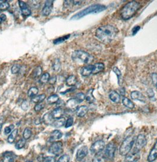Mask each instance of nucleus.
<instances>
[{
	"mask_svg": "<svg viewBox=\"0 0 157 162\" xmlns=\"http://www.w3.org/2000/svg\"><path fill=\"white\" fill-rule=\"evenodd\" d=\"M118 29L112 25H103L97 29L95 32L96 37L104 43H111L116 37Z\"/></svg>",
	"mask_w": 157,
	"mask_h": 162,
	"instance_id": "nucleus-1",
	"label": "nucleus"
},
{
	"mask_svg": "<svg viewBox=\"0 0 157 162\" xmlns=\"http://www.w3.org/2000/svg\"><path fill=\"white\" fill-rule=\"evenodd\" d=\"M140 4L137 1H131L127 3L121 10V15L123 20H128L131 18L137 12Z\"/></svg>",
	"mask_w": 157,
	"mask_h": 162,
	"instance_id": "nucleus-2",
	"label": "nucleus"
},
{
	"mask_svg": "<svg viewBox=\"0 0 157 162\" xmlns=\"http://www.w3.org/2000/svg\"><path fill=\"white\" fill-rule=\"evenodd\" d=\"M106 9L107 7L105 6L100 4L92 5L75 14L73 17H71V20H78L89 14L99 13L100 12L105 10Z\"/></svg>",
	"mask_w": 157,
	"mask_h": 162,
	"instance_id": "nucleus-3",
	"label": "nucleus"
},
{
	"mask_svg": "<svg viewBox=\"0 0 157 162\" xmlns=\"http://www.w3.org/2000/svg\"><path fill=\"white\" fill-rule=\"evenodd\" d=\"M72 60L78 63L89 64L93 61V57L88 53L82 50H76L71 55Z\"/></svg>",
	"mask_w": 157,
	"mask_h": 162,
	"instance_id": "nucleus-4",
	"label": "nucleus"
},
{
	"mask_svg": "<svg viewBox=\"0 0 157 162\" xmlns=\"http://www.w3.org/2000/svg\"><path fill=\"white\" fill-rule=\"evenodd\" d=\"M135 137L129 136L126 138L119 147V153L121 156H125L132 150L134 144L135 143Z\"/></svg>",
	"mask_w": 157,
	"mask_h": 162,
	"instance_id": "nucleus-5",
	"label": "nucleus"
},
{
	"mask_svg": "<svg viewBox=\"0 0 157 162\" xmlns=\"http://www.w3.org/2000/svg\"><path fill=\"white\" fill-rule=\"evenodd\" d=\"M63 151V143L61 142H55L48 149V153L55 156L60 155Z\"/></svg>",
	"mask_w": 157,
	"mask_h": 162,
	"instance_id": "nucleus-6",
	"label": "nucleus"
},
{
	"mask_svg": "<svg viewBox=\"0 0 157 162\" xmlns=\"http://www.w3.org/2000/svg\"><path fill=\"white\" fill-rule=\"evenodd\" d=\"M140 151L135 148L125 156V162H138L140 159Z\"/></svg>",
	"mask_w": 157,
	"mask_h": 162,
	"instance_id": "nucleus-7",
	"label": "nucleus"
},
{
	"mask_svg": "<svg viewBox=\"0 0 157 162\" xmlns=\"http://www.w3.org/2000/svg\"><path fill=\"white\" fill-rule=\"evenodd\" d=\"M116 150V146L114 143H109L104 148V155L107 159L112 160L115 157Z\"/></svg>",
	"mask_w": 157,
	"mask_h": 162,
	"instance_id": "nucleus-8",
	"label": "nucleus"
},
{
	"mask_svg": "<svg viewBox=\"0 0 157 162\" xmlns=\"http://www.w3.org/2000/svg\"><path fill=\"white\" fill-rule=\"evenodd\" d=\"M105 147V144L102 140H98L95 142L90 147V152L93 154H96L101 153Z\"/></svg>",
	"mask_w": 157,
	"mask_h": 162,
	"instance_id": "nucleus-9",
	"label": "nucleus"
},
{
	"mask_svg": "<svg viewBox=\"0 0 157 162\" xmlns=\"http://www.w3.org/2000/svg\"><path fill=\"white\" fill-rule=\"evenodd\" d=\"M147 143V140L145 136L143 134H141L137 136L135 140V149L141 150L142 149Z\"/></svg>",
	"mask_w": 157,
	"mask_h": 162,
	"instance_id": "nucleus-10",
	"label": "nucleus"
},
{
	"mask_svg": "<svg viewBox=\"0 0 157 162\" xmlns=\"http://www.w3.org/2000/svg\"><path fill=\"white\" fill-rule=\"evenodd\" d=\"M88 154V148L86 146H83L78 149L76 153V160L81 161L87 156Z\"/></svg>",
	"mask_w": 157,
	"mask_h": 162,
	"instance_id": "nucleus-11",
	"label": "nucleus"
},
{
	"mask_svg": "<svg viewBox=\"0 0 157 162\" xmlns=\"http://www.w3.org/2000/svg\"><path fill=\"white\" fill-rule=\"evenodd\" d=\"M18 4H19L20 8L21 9L22 14L24 16L29 17L32 14V11H31L30 9L29 8L28 5L25 2L20 0V1H18Z\"/></svg>",
	"mask_w": 157,
	"mask_h": 162,
	"instance_id": "nucleus-12",
	"label": "nucleus"
},
{
	"mask_svg": "<svg viewBox=\"0 0 157 162\" xmlns=\"http://www.w3.org/2000/svg\"><path fill=\"white\" fill-rule=\"evenodd\" d=\"M54 1H46L42 10V14L44 16H48L50 14L53 9Z\"/></svg>",
	"mask_w": 157,
	"mask_h": 162,
	"instance_id": "nucleus-13",
	"label": "nucleus"
},
{
	"mask_svg": "<svg viewBox=\"0 0 157 162\" xmlns=\"http://www.w3.org/2000/svg\"><path fill=\"white\" fill-rule=\"evenodd\" d=\"M63 136V133L59 130H55L51 132L48 141L50 142H55L57 140L60 139Z\"/></svg>",
	"mask_w": 157,
	"mask_h": 162,
	"instance_id": "nucleus-14",
	"label": "nucleus"
},
{
	"mask_svg": "<svg viewBox=\"0 0 157 162\" xmlns=\"http://www.w3.org/2000/svg\"><path fill=\"white\" fill-rule=\"evenodd\" d=\"M130 97L133 99V100H136V101H139L141 102L145 103L146 102V98L145 96L140 92L135 91H132L130 94Z\"/></svg>",
	"mask_w": 157,
	"mask_h": 162,
	"instance_id": "nucleus-15",
	"label": "nucleus"
},
{
	"mask_svg": "<svg viewBox=\"0 0 157 162\" xmlns=\"http://www.w3.org/2000/svg\"><path fill=\"white\" fill-rule=\"evenodd\" d=\"M78 104V102L77 101V100L74 98H71V99H69L67 101L65 105L69 110L74 111V110H76L78 108L77 107Z\"/></svg>",
	"mask_w": 157,
	"mask_h": 162,
	"instance_id": "nucleus-16",
	"label": "nucleus"
},
{
	"mask_svg": "<svg viewBox=\"0 0 157 162\" xmlns=\"http://www.w3.org/2000/svg\"><path fill=\"white\" fill-rule=\"evenodd\" d=\"M157 158V140L156 141L153 147L151 149L148 156L147 160L148 162H153Z\"/></svg>",
	"mask_w": 157,
	"mask_h": 162,
	"instance_id": "nucleus-17",
	"label": "nucleus"
},
{
	"mask_svg": "<svg viewBox=\"0 0 157 162\" xmlns=\"http://www.w3.org/2000/svg\"><path fill=\"white\" fill-rule=\"evenodd\" d=\"M88 111H89V108L88 106L85 105H82L77 108V110H76V114L77 117L82 118L85 117Z\"/></svg>",
	"mask_w": 157,
	"mask_h": 162,
	"instance_id": "nucleus-18",
	"label": "nucleus"
},
{
	"mask_svg": "<svg viewBox=\"0 0 157 162\" xmlns=\"http://www.w3.org/2000/svg\"><path fill=\"white\" fill-rule=\"evenodd\" d=\"M93 65H89L83 67L81 70V75L83 76L86 77L90 76L93 73Z\"/></svg>",
	"mask_w": 157,
	"mask_h": 162,
	"instance_id": "nucleus-19",
	"label": "nucleus"
},
{
	"mask_svg": "<svg viewBox=\"0 0 157 162\" xmlns=\"http://www.w3.org/2000/svg\"><path fill=\"white\" fill-rule=\"evenodd\" d=\"M51 114L54 120L58 119L62 117L64 114V111L62 108H56L51 112Z\"/></svg>",
	"mask_w": 157,
	"mask_h": 162,
	"instance_id": "nucleus-20",
	"label": "nucleus"
},
{
	"mask_svg": "<svg viewBox=\"0 0 157 162\" xmlns=\"http://www.w3.org/2000/svg\"><path fill=\"white\" fill-rule=\"evenodd\" d=\"M54 119L52 117L51 113H47L45 114L42 118V122L46 125H51L54 121Z\"/></svg>",
	"mask_w": 157,
	"mask_h": 162,
	"instance_id": "nucleus-21",
	"label": "nucleus"
},
{
	"mask_svg": "<svg viewBox=\"0 0 157 162\" xmlns=\"http://www.w3.org/2000/svg\"><path fill=\"white\" fill-rule=\"evenodd\" d=\"M109 97L113 102L119 103L120 102L121 96L116 91H112L109 94Z\"/></svg>",
	"mask_w": 157,
	"mask_h": 162,
	"instance_id": "nucleus-22",
	"label": "nucleus"
},
{
	"mask_svg": "<svg viewBox=\"0 0 157 162\" xmlns=\"http://www.w3.org/2000/svg\"><path fill=\"white\" fill-rule=\"evenodd\" d=\"M66 124V120L63 117H61L58 119H56L52 123V125L56 128H60L64 125Z\"/></svg>",
	"mask_w": 157,
	"mask_h": 162,
	"instance_id": "nucleus-23",
	"label": "nucleus"
},
{
	"mask_svg": "<svg viewBox=\"0 0 157 162\" xmlns=\"http://www.w3.org/2000/svg\"><path fill=\"white\" fill-rule=\"evenodd\" d=\"M122 104L125 107H126L128 109L132 110V109H134L135 107V104H134V102L126 97H124L122 99Z\"/></svg>",
	"mask_w": 157,
	"mask_h": 162,
	"instance_id": "nucleus-24",
	"label": "nucleus"
},
{
	"mask_svg": "<svg viewBox=\"0 0 157 162\" xmlns=\"http://www.w3.org/2000/svg\"><path fill=\"white\" fill-rule=\"evenodd\" d=\"M104 69V65L103 63H96L93 65V70L92 74H97L102 72Z\"/></svg>",
	"mask_w": 157,
	"mask_h": 162,
	"instance_id": "nucleus-25",
	"label": "nucleus"
},
{
	"mask_svg": "<svg viewBox=\"0 0 157 162\" xmlns=\"http://www.w3.org/2000/svg\"><path fill=\"white\" fill-rule=\"evenodd\" d=\"M92 162H107V158L104 154L100 153L95 155Z\"/></svg>",
	"mask_w": 157,
	"mask_h": 162,
	"instance_id": "nucleus-26",
	"label": "nucleus"
},
{
	"mask_svg": "<svg viewBox=\"0 0 157 162\" xmlns=\"http://www.w3.org/2000/svg\"><path fill=\"white\" fill-rule=\"evenodd\" d=\"M77 82V79L75 76L70 75L66 80V84L68 87H74Z\"/></svg>",
	"mask_w": 157,
	"mask_h": 162,
	"instance_id": "nucleus-27",
	"label": "nucleus"
},
{
	"mask_svg": "<svg viewBox=\"0 0 157 162\" xmlns=\"http://www.w3.org/2000/svg\"><path fill=\"white\" fill-rule=\"evenodd\" d=\"M18 134V129L14 130L8 137V139H7L8 143H9L10 144H13L14 142L16 137H17Z\"/></svg>",
	"mask_w": 157,
	"mask_h": 162,
	"instance_id": "nucleus-28",
	"label": "nucleus"
},
{
	"mask_svg": "<svg viewBox=\"0 0 157 162\" xmlns=\"http://www.w3.org/2000/svg\"><path fill=\"white\" fill-rule=\"evenodd\" d=\"M93 89H89L88 91V92H87L86 95H85V99L88 102H89L90 104L93 103L96 100L95 98L94 97V96L93 95Z\"/></svg>",
	"mask_w": 157,
	"mask_h": 162,
	"instance_id": "nucleus-29",
	"label": "nucleus"
},
{
	"mask_svg": "<svg viewBox=\"0 0 157 162\" xmlns=\"http://www.w3.org/2000/svg\"><path fill=\"white\" fill-rule=\"evenodd\" d=\"M14 157L13 154L10 152H6L4 154L3 162H14Z\"/></svg>",
	"mask_w": 157,
	"mask_h": 162,
	"instance_id": "nucleus-30",
	"label": "nucleus"
},
{
	"mask_svg": "<svg viewBox=\"0 0 157 162\" xmlns=\"http://www.w3.org/2000/svg\"><path fill=\"white\" fill-rule=\"evenodd\" d=\"M46 96L45 94H41L39 95H36L32 98V101L33 103H35L36 104H39V103H41V102H43L45 99Z\"/></svg>",
	"mask_w": 157,
	"mask_h": 162,
	"instance_id": "nucleus-31",
	"label": "nucleus"
},
{
	"mask_svg": "<svg viewBox=\"0 0 157 162\" xmlns=\"http://www.w3.org/2000/svg\"><path fill=\"white\" fill-rule=\"evenodd\" d=\"M32 135V131L29 128H25L22 133L23 139L25 140L29 139Z\"/></svg>",
	"mask_w": 157,
	"mask_h": 162,
	"instance_id": "nucleus-32",
	"label": "nucleus"
},
{
	"mask_svg": "<svg viewBox=\"0 0 157 162\" xmlns=\"http://www.w3.org/2000/svg\"><path fill=\"white\" fill-rule=\"evenodd\" d=\"M38 92H39V89L36 87H33L30 88L29 89V91L27 92V95L29 97L32 98L34 96H36L37 95Z\"/></svg>",
	"mask_w": 157,
	"mask_h": 162,
	"instance_id": "nucleus-33",
	"label": "nucleus"
},
{
	"mask_svg": "<svg viewBox=\"0 0 157 162\" xmlns=\"http://www.w3.org/2000/svg\"><path fill=\"white\" fill-rule=\"evenodd\" d=\"M59 97L57 95H56V94L51 95L47 98V102L49 104H56V102L59 101Z\"/></svg>",
	"mask_w": 157,
	"mask_h": 162,
	"instance_id": "nucleus-34",
	"label": "nucleus"
},
{
	"mask_svg": "<svg viewBox=\"0 0 157 162\" xmlns=\"http://www.w3.org/2000/svg\"><path fill=\"white\" fill-rule=\"evenodd\" d=\"M10 4L6 0H0V10L5 11L9 8Z\"/></svg>",
	"mask_w": 157,
	"mask_h": 162,
	"instance_id": "nucleus-35",
	"label": "nucleus"
},
{
	"mask_svg": "<svg viewBox=\"0 0 157 162\" xmlns=\"http://www.w3.org/2000/svg\"><path fill=\"white\" fill-rule=\"evenodd\" d=\"M113 71L114 72L116 75L117 78H118V84L121 85L122 82V73L121 70L117 68V67H114L113 68Z\"/></svg>",
	"mask_w": 157,
	"mask_h": 162,
	"instance_id": "nucleus-36",
	"label": "nucleus"
},
{
	"mask_svg": "<svg viewBox=\"0 0 157 162\" xmlns=\"http://www.w3.org/2000/svg\"><path fill=\"white\" fill-rule=\"evenodd\" d=\"M50 78V75L48 72L44 73V74H43L40 79V82L41 84H46L47 82H48V80Z\"/></svg>",
	"mask_w": 157,
	"mask_h": 162,
	"instance_id": "nucleus-37",
	"label": "nucleus"
},
{
	"mask_svg": "<svg viewBox=\"0 0 157 162\" xmlns=\"http://www.w3.org/2000/svg\"><path fill=\"white\" fill-rule=\"evenodd\" d=\"M42 72H43V69H42V68L41 66L36 67L33 72V77L35 78V77H39L42 74Z\"/></svg>",
	"mask_w": 157,
	"mask_h": 162,
	"instance_id": "nucleus-38",
	"label": "nucleus"
},
{
	"mask_svg": "<svg viewBox=\"0 0 157 162\" xmlns=\"http://www.w3.org/2000/svg\"><path fill=\"white\" fill-rule=\"evenodd\" d=\"M61 67V62L59 59H56L53 63V69L55 72H58Z\"/></svg>",
	"mask_w": 157,
	"mask_h": 162,
	"instance_id": "nucleus-39",
	"label": "nucleus"
},
{
	"mask_svg": "<svg viewBox=\"0 0 157 162\" xmlns=\"http://www.w3.org/2000/svg\"><path fill=\"white\" fill-rule=\"evenodd\" d=\"M25 143H26V140L25 139H20L16 143L15 145V147L18 150H20L25 146Z\"/></svg>",
	"mask_w": 157,
	"mask_h": 162,
	"instance_id": "nucleus-40",
	"label": "nucleus"
},
{
	"mask_svg": "<svg viewBox=\"0 0 157 162\" xmlns=\"http://www.w3.org/2000/svg\"><path fill=\"white\" fill-rule=\"evenodd\" d=\"M70 35H68L67 36H63L62 37H60L59 39H57L56 40H55L53 41V43L55 44H60L62 43H63V42H64L65 40H67L69 37H70Z\"/></svg>",
	"mask_w": 157,
	"mask_h": 162,
	"instance_id": "nucleus-41",
	"label": "nucleus"
},
{
	"mask_svg": "<svg viewBox=\"0 0 157 162\" xmlns=\"http://www.w3.org/2000/svg\"><path fill=\"white\" fill-rule=\"evenodd\" d=\"M75 99L77 100V101L78 102V104H80L85 99V95L82 92L78 93L76 94Z\"/></svg>",
	"mask_w": 157,
	"mask_h": 162,
	"instance_id": "nucleus-42",
	"label": "nucleus"
},
{
	"mask_svg": "<svg viewBox=\"0 0 157 162\" xmlns=\"http://www.w3.org/2000/svg\"><path fill=\"white\" fill-rule=\"evenodd\" d=\"M21 68V66L20 65H18V64H15L11 68V73L13 74H17V73H18L20 72Z\"/></svg>",
	"mask_w": 157,
	"mask_h": 162,
	"instance_id": "nucleus-43",
	"label": "nucleus"
},
{
	"mask_svg": "<svg viewBox=\"0 0 157 162\" xmlns=\"http://www.w3.org/2000/svg\"><path fill=\"white\" fill-rule=\"evenodd\" d=\"M70 157L67 154L62 155L57 160V162H69Z\"/></svg>",
	"mask_w": 157,
	"mask_h": 162,
	"instance_id": "nucleus-44",
	"label": "nucleus"
},
{
	"mask_svg": "<svg viewBox=\"0 0 157 162\" xmlns=\"http://www.w3.org/2000/svg\"><path fill=\"white\" fill-rule=\"evenodd\" d=\"M151 79L154 87L157 89V73H152Z\"/></svg>",
	"mask_w": 157,
	"mask_h": 162,
	"instance_id": "nucleus-45",
	"label": "nucleus"
},
{
	"mask_svg": "<svg viewBox=\"0 0 157 162\" xmlns=\"http://www.w3.org/2000/svg\"><path fill=\"white\" fill-rule=\"evenodd\" d=\"M74 123V120L73 118L72 117H69V118L67 120L66 124H65V127L66 128H69L71 126L73 125Z\"/></svg>",
	"mask_w": 157,
	"mask_h": 162,
	"instance_id": "nucleus-46",
	"label": "nucleus"
},
{
	"mask_svg": "<svg viewBox=\"0 0 157 162\" xmlns=\"http://www.w3.org/2000/svg\"><path fill=\"white\" fill-rule=\"evenodd\" d=\"M29 108V103L27 100H24L21 104V108L24 111H27Z\"/></svg>",
	"mask_w": 157,
	"mask_h": 162,
	"instance_id": "nucleus-47",
	"label": "nucleus"
},
{
	"mask_svg": "<svg viewBox=\"0 0 157 162\" xmlns=\"http://www.w3.org/2000/svg\"><path fill=\"white\" fill-rule=\"evenodd\" d=\"M44 108V105L43 104H42V103H39V104H37L35 105L34 109L35 111L39 112L41 110H42Z\"/></svg>",
	"mask_w": 157,
	"mask_h": 162,
	"instance_id": "nucleus-48",
	"label": "nucleus"
},
{
	"mask_svg": "<svg viewBox=\"0 0 157 162\" xmlns=\"http://www.w3.org/2000/svg\"><path fill=\"white\" fill-rule=\"evenodd\" d=\"M14 125L13 124H11L10 125L6 127L4 129V134L6 135L9 134L11 132V131L14 129Z\"/></svg>",
	"mask_w": 157,
	"mask_h": 162,
	"instance_id": "nucleus-49",
	"label": "nucleus"
},
{
	"mask_svg": "<svg viewBox=\"0 0 157 162\" xmlns=\"http://www.w3.org/2000/svg\"><path fill=\"white\" fill-rule=\"evenodd\" d=\"M42 162H56V159L54 157L47 156L44 158Z\"/></svg>",
	"mask_w": 157,
	"mask_h": 162,
	"instance_id": "nucleus-50",
	"label": "nucleus"
},
{
	"mask_svg": "<svg viewBox=\"0 0 157 162\" xmlns=\"http://www.w3.org/2000/svg\"><path fill=\"white\" fill-rule=\"evenodd\" d=\"M56 81H57V77L53 76L50 78V79L48 80V83L51 85H53L56 83Z\"/></svg>",
	"mask_w": 157,
	"mask_h": 162,
	"instance_id": "nucleus-51",
	"label": "nucleus"
},
{
	"mask_svg": "<svg viewBox=\"0 0 157 162\" xmlns=\"http://www.w3.org/2000/svg\"><path fill=\"white\" fill-rule=\"evenodd\" d=\"M147 94H148V96H149V98L150 99H152L154 98L155 94H154V92H153V89H151V88L148 89L147 90Z\"/></svg>",
	"mask_w": 157,
	"mask_h": 162,
	"instance_id": "nucleus-52",
	"label": "nucleus"
},
{
	"mask_svg": "<svg viewBox=\"0 0 157 162\" xmlns=\"http://www.w3.org/2000/svg\"><path fill=\"white\" fill-rule=\"evenodd\" d=\"M66 104L65 102L62 100V99H59V101L56 102V108H62L63 106L65 105Z\"/></svg>",
	"mask_w": 157,
	"mask_h": 162,
	"instance_id": "nucleus-53",
	"label": "nucleus"
},
{
	"mask_svg": "<svg viewBox=\"0 0 157 162\" xmlns=\"http://www.w3.org/2000/svg\"><path fill=\"white\" fill-rule=\"evenodd\" d=\"M139 29H140V26H138V25L135 26L132 29V35H135L137 33V32L139 30Z\"/></svg>",
	"mask_w": 157,
	"mask_h": 162,
	"instance_id": "nucleus-54",
	"label": "nucleus"
},
{
	"mask_svg": "<svg viewBox=\"0 0 157 162\" xmlns=\"http://www.w3.org/2000/svg\"><path fill=\"white\" fill-rule=\"evenodd\" d=\"M7 18V17L5 14H1L0 15V24H1L3 22H4Z\"/></svg>",
	"mask_w": 157,
	"mask_h": 162,
	"instance_id": "nucleus-55",
	"label": "nucleus"
},
{
	"mask_svg": "<svg viewBox=\"0 0 157 162\" xmlns=\"http://www.w3.org/2000/svg\"><path fill=\"white\" fill-rule=\"evenodd\" d=\"M72 3H73V1H64V7H67Z\"/></svg>",
	"mask_w": 157,
	"mask_h": 162,
	"instance_id": "nucleus-56",
	"label": "nucleus"
},
{
	"mask_svg": "<svg viewBox=\"0 0 157 162\" xmlns=\"http://www.w3.org/2000/svg\"><path fill=\"white\" fill-rule=\"evenodd\" d=\"M41 122H42V120H41V119L39 118L38 119H36V120H35V121H34L36 125H39V124H41Z\"/></svg>",
	"mask_w": 157,
	"mask_h": 162,
	"instance_id": "nucleus-57",
	"label": "nucleus"
},
{
	"mask_svg": "<svg viewBox=\"0 0 157 162\" xmlns=\"http://www.w3.org/2000/svg\"><path fill=\"white\" fill-rule=\"evenodd\" d=\"M81 3H82L81 1H73V4L75 6L80 5Z\"/></svg>",
	"mask_w": 157,
	"mask_h": 162,
	"instance_id": "nucleus-58",
	"label": "nucleus"
},
{
	"mask_svg": "<svg viewBox=\"0 0 157 162\" xmlns=\"http://www.w3.org/2000/svg\"><path fill=\"white\" fill-rule=\"evenodd\" d=\"M3 124H4V120H3V119H0V131H1V129H2Z\"/></svg>",
	"mask_w": 157,
	"mask_h": 162,
	"instance_id": "nucleus-59",
	"label": "nucleus"
},
{
	"mask_svg": "<svg viewBox=\"0 0 157 162\" xmlns=\"http://www.w3.org/2000/svg\"><path fill=\"white\" fill-rule=\"evenodd\" d=\"M81 162H90L88 159H83L81 161Z\"/></svg>",
	"mask_w": 157,
	"mask_h": 162,
	"instance_id": "nucleus-60",
	"label": "nucleus"
},
{
	"mask_svg": "<svg viewBox=\"0 0 157 162\" xmlns=\"http://www.w3.org/2000/svg\"><path fill=\"white\" fill-rule=\"evenodd\" d=\"M0 162H3V161H0Z\"/></svg>",
	"mask_w": 157,
	"mask_h": 162,
	"instance_id": "nucleus-61",
	"label": "nucleus"
}]
</instances>
